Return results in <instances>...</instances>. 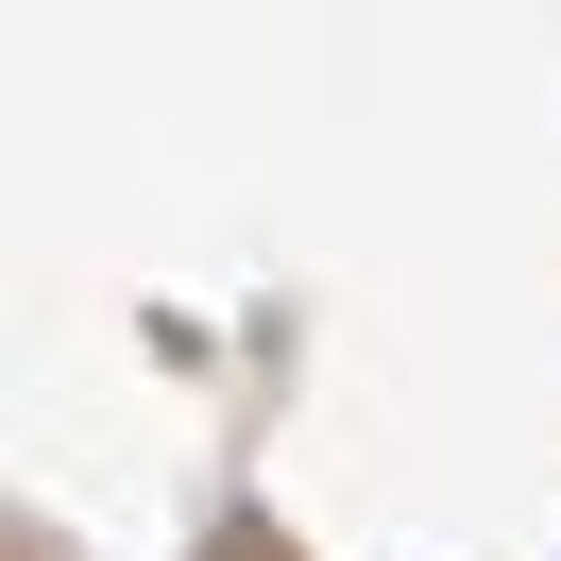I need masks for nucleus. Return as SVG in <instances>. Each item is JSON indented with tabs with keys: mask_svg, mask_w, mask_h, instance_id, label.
Returning a JSON list of instances; mask_svg holds the SVG:
<instances>
[{
	"mask_svg": "<svg viewBox=\"0 0 561 561\" xmlns=\"http://www.w3.org/2000/svg\"><path fill=\"white\" fill-rule=\"evenodd\" d=\"M205 561H289V545H273V527H221V545H205Z\"/></svg>",
	"mask_w": 561,
	"mask_h": 561,
	"instance_id": "nucleus-1",
	"label": "nucleus"
}]
</instances>
